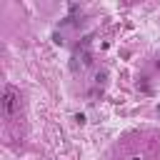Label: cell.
<instances>
[{
  "label": "cell",
  "mask_w": 160,
  "mask_h": 160,
  "mask_svg": "<svg viewBox=\"0 0 160 160\" xmlns=\"http://www.w3.org/2000/svg\"><path fill=\"white\" fill-rule=\"evenodd\" d=\"M15 102H18V92L12 85H5V98H2V110L5 115H12L15 112Z\"/></svg>",
  "instance_id": "6da1fadb"
}]
</instances>
